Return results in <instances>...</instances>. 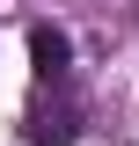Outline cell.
<instances>
[{
	"label": "cell",
	"mask_w": 139,
	"mask_h": 146,
	"mask_svg": "<svg viewBox=\"0 0 139 146\" xmlns=\"http://www.w3.org/2000/svg\"><path fill=\"white\" fill-rule=\"evenodd\" d=\"M73 131H81V102H73V88L59 80V88H37L29 110H22V139L29 146H66Z\"/></svg>",
	"instance_id": "cell-1"
},
{
	"label": "cell",
	"mask_w": 139,
	"mask_h": 146,
	"mask_svg": "<svg viewBox=\"0 0 139 146\" xmlns=\"http://www.w3.org/2000/svg\"><path fill=\"white\" fill-rule=\"evenodd\" d=\"M29 66H37V88H59V80L73 73V44H66V29L37 22V29H29Z\"/></svg>",
	"instance_id": "cell-2"
}]
</instances>
